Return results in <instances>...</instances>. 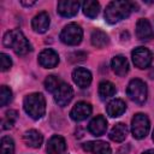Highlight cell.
I'll list each match as a JSON object with an SVG mask.
<instances>
[{
	"mask_svg": "<svg viewBox=\"0 0 154 154\" xmlns=\"http://www.w3.org/2000/svg\"><path fill=\"white\" fill-rule=\"evenodd\" d=\"M23 107L32 119H40L46 113L45 96L41 93H31L24 97Z\"/></svg>",
	"mask_w": 154,
	"mask_h": 154,
	"instance_id": "3",
	"label": "cell"
},
{
	"mask_svg": "<svg viewBox=\"0 0 154 154\" xmlns=\"http://www.w3.org/2000/svg\"><path fill=\"white\" fill-rule=\"evenodd\" d=\"M82 147L85 152H90L93 154H111L112 153L111 146L105 141H89V142H85Z\"/></svg>",
	"mask_w": 154,
	"mask_h": 154,
	"instance_id": "13",
	"label": "cell"
},
{
	"mask_svg": "<svg viewBox=\"0 0 154 154\" xmlns=\"http://www.w3.org/2000/svg\"><path fill=\"white\" fill-rule=\"evenodd\" d=\"M126 109V105L123 100L120 99H114L112 100L111 102H108L107 107H106V111H107V114L112 118H116V117H119L122 116Z\"/></svg>",
	"mask_w": 154,
	"mask_h": 154,
	"instance_id": "20",
	"label": "cell"
},
{
	"mask_svg": "<svg viewBox=\"0 0 154 154\" xmlns=\"http://www.w3.org/2000/svg\"><path fill=\"white\" fill-rule=\"evenodd\" d=\"M136 5L131 1H111L105 10V19L109 24H116L122 19L129 17Z\"/></svg>",
	"mask_w": 154,
	"mask_h": 154,
	"instance_id": "2",
	"label": "cell"
},
{
	"mask_svg": "<svg viewBox=\"0 0 154 154\" xmlns=\"http://www.w3.org/2000/svg\"><path fill=\"white\" fill-rule=\"evenodd\" d=\"M153 141H154V131H153Z\"/></svg>",
	"mask_w": 154,
	"mask_h": 154,
	"instance_id": "32",
	"label": "cell"
},
{
	"mask_svg": "<svg viewBox=\"0 0 154 154\" xmlns=\"http://www.w3.org/2000/svg\"><path fill=\"white\" fill-rule=\"evenodd\" d=\"M82 10L88 18H95L100 12V4L94 0H87L83 2Z\"/></svg>",
	"mask_w": 154,
	"mask_h": 154,
	"instance_id": "22",
	"label": "cell"
},
{
	"mask_svg": "<svg viewBox=\"0 0 154 154\" xmlns=\"http://www.w3.org/2000/svg\"><path fill=\"white\" fill-rule=\"evenodd\" d=\"M23 140H24L26 146H29L31 148H40V146L42 144L43 137H42L41 132H38L37 130L31 129V130H28V131L24 132Z\"/></svg>",
	"mask_w": 154,
	"mask_h": 154,
	"instance_id": "19",
	"label": "cell"
},
{
	"mask_svg": "<svg viewBox=\"0 0 154 154\" xmlns=\"http://www.w3.org/2000/svg\"><path fill=\"white\" fill-rule=\"evenodd\" d=\"M149 128H150L149 119L146 114H143V113L135 114V117L132 118V122H131V132L135 138H137V140L144 138L148 135Z\"/></svg>",
	"mask_w": 154,
	"mask_h": 154,
	"instance_id": "6",
	"label": "cell"
},
{
	"mask_svg": "<svg viewBox=\"0 0 154 154\" xmlns=\"http://www.w3.org/2000/svg\"><path fill=\"white\" fill-rule=\"evenodd\" d=\"M82 37H83V30L76 23H70L65 25L60 32V40L69 46H76L81 43Z\"/></svg>",
	"mask_w": 154,
	"mask_h": 154,
	"instance_id": "5",
	"label": "cell"
},
{
	"mask_svg": "<svg viewBox=\"0 0 154 154\" xmlns=\"http://www.w3.org/2000/svg\"><path fill=\"white\" fill-rule=\"evenodd\" d=\"M90 38H91V45L95 46L96 48L105 47L109 41L107 34L105 31H102V30H99V29H96V30H94L91 32V37Z\"/></svg>",
	"mask_w": 154,
	"mask_h": 154,
	"instance_id": "23",
	"label": "cell"
},
{
	"mask_svg": "<svg viewBox=\"0 0 154 154\" xmlns=\"http://www.w3.org/2000/svg\"><path fill=\"white\" fill-rule=\"evenodd\" d=\"M111 66L113 72L120 77L125 76L129 71V63L124 55H116L111 61Z\"/></svg>",
	"mask_w": 154,
	"mask_h": 154,
	"instance_id": "18",
	"label": "cell"
},
{
	"mask_svg": "<svg viewBox=\"0 0 154 154\" xmlns=\"http://www.w3.org/2000/svg\"><path fill=\"white\" fill-rule=\"evenodd\" d=\"M116 94V87L108 81H102L99 84V95L101 99H108Z\"/></svg>",
	"mask_w": 154,
	"mask_h": 154,
	"instance_id": "24",
	"label": "cell"
},
{
	"mask_svg": "<svg viewBox=\"0 0 154 154\" xmlns=\"http://www.w3.org/2000/svg\"><path fill=\"white\" fill-rule=\"evenodd\" d=\"M1 154H14V142L10 136L1 138Z\"/></svg>",
	"mask_w": 154,
	"mask_h": 154,
	"instance_id": "26",
	"label": "cell"
},
{
	"mask_svg": "<svg viewBox=\"0 0 154 154\" xmlns=\"http://www.w3.org/2000/svg\"><path fill=\"white\" fill-rule=\"evenodd\" d=\"M49 23H51V18L48 16L47 12H40L38 14H36L34 18H32V22H31V26L34 29V31L38 32V34H42V32H46L48 26H49Z\"/></svg>",
	"mask_w": 154,
	"mask_h": 154,
	"instance_id": "17",
	"label": "cell"
},
{
	"mask_svg": "<svg viewBox=\"0 0 154 154\" xmlns=\"http://www.w3.org/2000/svg\"><path fill=\"white\" fill-rule=\"evenodd\" d=\"M126 94L130 97V100H132L134 102H136L138 105H143L147 100V94H148L147 93V85L140 78L131 79L130 83L128 84Z\"/></svg>",
	"mask_w": 154,
	"mask_h": 154,
	"instance_id": "4",
	"label": "cell"
},
{
	"mask_svg": "<svg viewBox=\"0 0 154 154\" xmlns=\"http://www.w3.org/2000/svg\"><path fill=\"white\" fill-rule=\"evenodd\" d=\"M61 84V82L59 81V78L57 76H47V78L45 79V88L48 90V91H55L58 89V87Z\"/></svg>",
	"mask_w": 154,
	"mask_h": 154,
	"instance_id": "27",
	"label": "cell"
},
{
	"mask_svg": "<svg viewBox=\"0 0 154 154\" xmlns=\"http://www.w3.org/2000/svg\"><path fill=\"white\" fill-rule=\"evenodd\" d=\"M20 4L24 6H32L35 5V1H20Z\"/></svg>",
	"mask_w": 154,
	"mask_h": 154,
	"instance_id": "30",
	"label": "cell"
},
{
	"mask_svg": "<svg viewBox=\"0 0 154 154\" xmlns=\"http://www.w3.org/2000/svg\"><path fill=\"white\" fill-rule=\"evenodd\" d=\"M12 100V91L6 85H1V90H0V105L1 106H6L7 103H10Z\"/></svg>",
	"mask_w": 154,
	"mask_h": 154,
	"instance_id": "28",
	"label": "cell"
},
{
	"mask_svg": "<svg viewBox=\"0 0 154 154\" xmlns=\"http://www.w3.org/2000/svg\"><path fill=\"white\" fill-rule=\"evenodd\" d=\"M58 12L63 17H73L77 14L79 8V2L73 0H61L58 2Z\"/></svg>",
	"mask_w": 154,
	"mask_h": 154,
	"instance_id": "12",
	"label": "cell"
},
{
	"mask_svg": "<svg viewBox=\"0 0 154 154\" xmlns=\"http://www.w3.org/2000/svg\"><path fill=\"white\" fill-rule=\"evenodd\" d=\"M73 97V90L71 88V85L66 84V83H61L58 89L54 91V101L60 106V107H65L70 103V101Z\"/></svg>",
	"mask_w": 154,
	"mask_h": 154,
	"instance_id": "8",
	"label": "cell"
},
{
	"mask_svg": "<svg viewBox=\"0 0 154 154\" xmlns=\"http://www.w3.org/2000/svg\"><path fill=\"white\" fill-rule=\"evenodd\" d=\"M128 136V128L124 123H118L116 124L111 132H109V138L114 142H123Z\"/></svg>",
	"mask_w": 154,
	"mask_h": 154,
	"instance_id": "21",
	"label": "cell"
},
{
	"mask_svg": "<svg viewBox=\"0 0 154 154\" xmlns=\"http://www.w3.org/2000/svg\"><path fill=\"white\" fill-rule=\"evenodd\" d=\"M38 63L42 67L46 69H53L59 64V55L55 51L47 48L43 49L40 54H38Z\"/></svg>",
	"mask_w": 154,
	"mask_h": 154,
	"instance_id": "10",
	"label": "cell"
},
{
	"mask_svg": "<svg viewBox=\"0 0 154 154\" xmlns=\"http://www.w3.org/2000/svg\"><path fill=\"white\" fill-rule=\"evenodd\" d=\"M142 154H154V149H148V150L143 152Z\"/></svg>",
	"mask_w": 154,
	"mask_h": 154,
	"instance_id": "31",
	"label": "cell"
},
{
	"mask_svg": "<svg viewBox=\"0 0 154 154\" xmlns=\"http://www.w3.org/2000/svg\"><path fill=\"white\" fill-rule=\"evenodd\" d=\"M132 61L136 67L138 69H147L153 61L152 52L146 47H137L131 53Z\"/></svg>",
	"mask_w": 154,
	"mask_h": 154,
	"instance_id": "7",
	"label": "cell"
},
{
	"mask_svg": "<svg viewBox=\"0 0 154 154\" xmlns=\"http://www.w3.org/2000/svg\"><path fill=\"white\" fill-rule=\"evenodd\" d=\"M4 46L11 48L17 55H25L31 51V45L19 29L8 30L2 38Z\"/></svg>",
	"mask_w": 154,
	"mask_h": 154,
	"instance_id": "1",
	"label": "cell"
},
{
	"mask_svg": "<svg viewBox=\"0 0 154 154\" xmlns=\"http://www.w3.org/2000/svg\"><path fill=\"white\" fill-rule=\"evenodd\" d=\"M136 36L142 41H149L154 38V32L148 19L141 18L136 24Z\"/></svg>",
	"mask_w": 154,
	"mask_h": 154,
	"instance_id": "11",
	"label": "cell"
},
{
	"mask_svg": "<svg viewBox=\"0 0 154 154\" xmlns=\"http://www.w3.org/2000/svg\"><path fill=\"white\" fill-rule=\"evenodd\" d=\"M0 58H1V71H7L8 69H11V66H12L11 58L5 53H1Z\"/></svg>",
	"mask_w": 154,
	"mask_h": 154,
	"instance_id": "29",
	"label": "cell"
},
{
	"mask_svg": "<svg viewBox=\"0 0 154 154\" xmlns=\"http://www.w3.org/2000/svg\"><path fill=\"white\" fill-rule=\"evenodd\" d=\"M48 154H61L63 152L66 150V142L64 137L59 135L52 136L48 142H47V148H46Z\"/></svg>",
	"mask_w": 154,
	"mask_h": 154,
	"instance_id": "16",
	"label": "cell"
},
{
	"mask_svg": "<svg viewBox=\"0 0 154 154\" xmlns=\"http://www.w3.org/2000/svg\"><path fill=\"white\" fill-rule=\"evenodd\" d=\"M88 130L94 136H102L107 130V120L103 116H96L88 125Z\"/></svg>",
	"mask_w": 154,
	"mask_h": 154,
	"instance_id": "15",
	"label": "cell"
},
{
	"mask_svg": "<svg viewBox=\"0 0 154 154\" xmlns=\"http://www.w3.org/2000/svg\"><path fill=\"white\" fill-rule=\"evenodd\" d=\"M17 118H18V113H17V111H14V109H10V111H7V112L5 113L4 119H2V129H4V130L11 129V128L14 125Z\"/></svg>",
	"mask_w": 154,
	"mask_h": 154,
	"instance_id": "25",
	"label": "cell"
},
{
	"mask_svg": "<svg viewBox=\"0 0 154 154\" xmlns=\"http://www.w3.org/2000/svg\"><path fill=\"white\" fill-rule=\"evenodd\" d=\"M72 79L79 88H87L91 83V73L84 67H77L72 72Z\"/></svg>",
	"mask_w": 154,
	"mask_h": 154,
	"instance_id": "14",
	"label": "cell"
},
{
	"mask_svg": "<svg viewBox=\"0 0 154 154\" xmlns=\"http://www.w3.org/2000/svg\"><path fill=\"white\" fill-rule=\"evenodd\" d=\"M91 111H93V108H91L90 103H88L85 101H79L70 111V117L75 122H82L91 114Z\"/></svg>",
	"mask_w": 154,
	"mask_h": 154,
	"instance_id": "9",
	"label": "cell"
}]
</instances>
